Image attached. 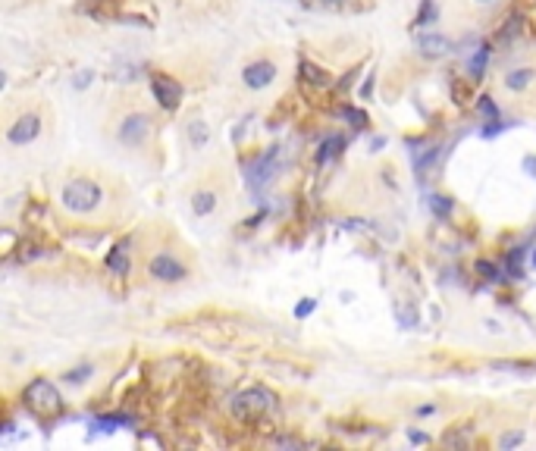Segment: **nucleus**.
<instances>
[{"instance_id":"nucleus-1","label":"nucleus","mask_w":536,"mask_h":451,"mask_svg":"<svg viewBox=\"0 0 536 451\" xmlns=\"http://www.w3.org/2000/svg\"><path fill=\"white\" fill-rule=\"evenodd\" d=\"M23 404L29 407V414L38 420H53V417L63 414V395L51 379H31L23 392Z\"/></svg>"},{"instance_id":"nucleus-9","label":"nucleus","mask_w":536,"mask_h":451,"mask_svg":"<svg viewBox=\"0 0 536 451\" xmlns=\"http://www.w3.org/2000/svg\"><path fill=\"white\" fill-rule=\"evenodd\" d=\"M38 132H41V116H38V113H23V116L10 126L7 138H10V144H19V148H23V144H31V141L38 138Z\"/></svg>"},{"instance_id":"nucleus-21","label":"nucleus","mask_w":536,"mask_h":451,"mask_svg":"<svg viewBox=\"0 0 536 451\" xmlns=\"http://www.w3.org/2000/svg\"><path fill=\"white\" fill-rule=\"evenodd\" d=\"M474 270H476L480 276H483V279H489V282H499V279H502V270H499L496 263H489V260H476Z\"/></svg>"},{"instance_id":"nucleus-17","label":"nucleus","mask_w":536,"mask_h":451,"mask_svg":"<svg viewBox=\"0 0 536 451\" xmlns=\"http://www.w3.org/2000/svg\"><path fill=\"white\" fill-rule=\"evenodd\" d=\"M426 207L433 210V216H436V220H448V216H452V210H455V201L446 198V194H430V198H426Z\"/></svg>"},{"instance_id":"nucleus-30","label":"nucleus","mask_w":536,"mask_h":451,"mask_svg":"<svg viewBox=\"0 0 536 451\" xmlns=\"http://www.w3.org/2000/svg\"><path fill=\"white\" fill-rule=\"evenodd\" d=\"M430 414H436V404H420L417 407V417H430Z\"/></svg>"},{"instance_id":"nucleus-5","label":"nucleus","mask_w":536,"mask_h":451,"mask_svg":"<svg viewBox=\"0 0 536 451\" xmlns=\"http://www.w3.org/2000/svg\"><path fill=\"white\" fill-rule=\"evenodd\" d=\"M148 81H151V94H154V101L164 107V110H176V107L182 104V85H179L173 75L151 73Z\"/></svg>"},{"instance_id":"nucleus-14","label":"nucleus","mask_w":536,"mask_h":451,"mask_svg":"<svg viewBox=\"0 0 536 451\" xmlns=\"http://www.w3.org/2000/svg\"><path fill=\"white\" fill-rule=\"evenodd\" d=\"M298 73L305 75L311 85H317V88H327V85H329V73H327V69H320V66H314L311 60H301V63H298Z\"/></svg>"},{"instance_id":"nucleus-26","label":"nucleus","mask_w":536,"mask_h":451,"mask_svg":"<svg viewBox=\"0 0 536 451\" xmlns=\"http://www.w3.org/2000/svg\"><path fill=\"white\" fill-rule=\"evenodd\" d=\"M314 307H317V301H314V298H301V301L295 304V317H298V320L311 317V313H314Z\"/></svg>"},{"instance_id":"nucleus-22","label":"nucleus","mask_w":536,"mask_h":451,"mask_svg":"<svg viewBox=\"0 0 536 451\" xmlns=\"http://www.w3.org/2000/svg\"><path fill=\"white\" fill-rule=\"evenodd\" d=\"M476 110L483 113L486 119H502V113H499V107H496V101H492L489 94H483V97H476Z\"/></svg>"},{"instance_id":"nucleus-23","label":"nucleus","mask_w":536,"mask_h":451,"mask_svg":"<svg viewBox=\"0 0 536 451\" xmlns=\"http://www.w3.org/2000/svg\"><path fill=\"white\" fill-rule=\"evenodd\" d=\"M521 257H524V248H514V251L505 257V263H508V273H511V279H521V276H524V270H521Z\"/></svg>"},{"instance_id":"nucleus-13","label":"nucleus","mask_w":536,"mask_h":451,"mask_svg":"<svg viewBox=\"0 0 536 451\" xmlns=\"http://www.w3.org/2000/svg\"><path fill=\"white\" fill-rule=\"evenodd\" d=\"M216 207V192H210V188H201V192L192 194V210L198 216H210Z\"/></svg>"},{"instance_id":"nucleus-19","label":"nucleus","mask_w":536,"mask_h":451,"mask_svg":"<svg viewBox=\"0 0 536 451\" xmlns=\"http://www.w3.org/2000/svg\"><path fill=\"white\" fill-rule=\"evenodd\" d=\"M533 75H536L533 69H514V73L505 75V85H508L511 91H524V88L530 85V81H533Z\"/></svg>"},{"instance_id":"nucleus-28","label":"nucleus","mask_w":536,"mask_h":451,"mask_svg":"<svg viewBox=\"0 0 536 451\" xmlns=\"http://www.w3.org/2000/svg\"><path fill=\"white\" fill-rule=\"evenodd\" d=\"M91 79H94V73H91V69H82V73H79V79H75L73 85L82 91V88H88V85H91Z\"/></svg>"},{"instance_id":"nucleus-29","label":"nucleus","mask_w":536,"mask_h":451,"mask_svg":"<svg viewBox=\"0 0 536 451\" xmlns=\"http://www.w3.org/2000/svg\"><path fill=\"white\" fill-rule=\"evenodd\" d=\"M345 116H348V119H355V123H357V129H364L367 126V116H364V113H361V110H351V107H345Z\"/></svg>"},{"instance_id":"nucleus-8","label":"nucleus","mask_w":536,"mask_h":451,"mask_svg":"<svg viewBox=\"0 0 536 451\" xmlns=\"http://www.w3.org/2000/svg\"><path fill=\"white\" fill-rule=\"evenodd\" d=\"M273 79H276V63H270V60H254V63H248L242 69V81L251 91H261L267 85H273Z\"/></svg>"},{"instance_id":"nucleus-7","label":"nucleus","mask_w":536,"mask_h":451,"mask_svg":"<svg viewBox=\"0 0 536 451\" xmlns=\"http://www.w3.org/2000/svg\"><path fill=\"white\" fill-rule=\"evenodd\" d=\"M276 160H279V148H267L257 160L251 163V170H248V188H251V192H261L270 179H273Z\"/></svg>"},{"instance_id":"nucleus-15","label":"nucleus","mask_w":536,"mask_h":451,"mask_svg":"<svg viewBox=\"0 0 536 451\" xmlns=\"http://www.w3.org/2000/svg\"><path fill=\"white\" fill-rule=\"evenodd\" d=\"M342 148H345V135H339V132L329 135V138L320 144V151H317V163H329L333 157H339Z\"/></svg>"},{"instance_id":"nucleus-11","label":"nucleus","mask_w":536,"mask_h":451,"mask_svg":"<svg viewBox=\"0 0 536 451\" xmlns=\"http://www.w3.org/2000/svg\"><path fill=\"white\" fill-rule=\"evenodd\" d=\"M307 10H327V13H348V10H364L355 0H298Z\"/></svg>"},{"instance_id":"nucleus-31","label":"nucleus","mask_w":536,"mask_h":451,"mask_svg":"<svg viewBox=\"0 0 536 451\" xmlns=\"http://www.w3.org/2000/svg\"><path fill=\"white\" fill-rule=\"evenodd\" d=\"M408 439H411V442H414V445H424V442H430V439H426L424 433H417V429H414V433H411Z\"/></svg>"},{"instance_id":"nucleus-33","label":"nucleus","mask_w":536,"mask_h":451,"mask_svg":"<svg viewBox=\"0 0 536 451\" xmlns=\"http://www.w3.org/2000/svg\"><path fill=\"white\" fill-rule=\"evenodd\" d=\"M476 3H489V0H476Z\"/></svg>"},{"instance_id":"nucleus-20","label":"nucleus","mask_w":536,"mask_h":451,"mask_svg":"<svg viewBox=\"0 0 536 451\" xmlns=\"http://www.w3.org/2000/svg\"><path fill=\"white\" fill-rule=\"evenodd\" d=\"M188 138H192L194 148H204V144L210 141V129L204 126V123H198V119H194L192 126H188Z\"/></svg>"},{"instance_id":"nucleus-2","label":"nucleus","mask_w":536,"mask_h":451,"mask_svg":"<svg viewBox=\"0 0 536 451\" xmlns=\"http://www.w3.org/2000/svg\"><path fill=\"white\" fill-rule=\"evenodd\" d=\"M101 201H104V192L91 179H69L60 192V204L69 214H91V210L101 207Z\"/></svg>"},{"instance_id":"nucleus-3","label":"nucleus","mask_w":536,"mask_h":451,"mask_svg":"<svg viewBox=\"0 0 536 451\" xmlns=\"http://www.w3.org/2000/svg\"><path fill=\"white\" fill-rule=\"evenodd\" d=\"M273 404H276L273 392H267L264 385H254V389H245V392H238L235 398H232V414H235L238 420L254 423V420H261L264 414H270Z\"/></svg>"},{"instance_id":"nucleus-16","label":"nucleus","mask_w":536,"mask_h":451,"mask_svg":"<svg viewBox=\"0 0 536 451\" xmlns=\"http://www.w3.org/2000/svg\"><path fill=\"white\" fill-rule=\"evenodd\" d=\"M107 266H110L113 273H119V276L129 273V244L126 242H119L116 248H113V254L107 257Z\"/></svg>"},{"instance_id":"nucleus-24","label":"nucleus","mask_w":536,"mask_h":451,"mask_svg":"<svg viewBox=\"0 0 536 451\" xmlns=\"http://www.w3.org/2000/svg\"><path fill=\"white\" fill-rule=\"evenodd\" d=\"M91 373H94V367H91V363H85V367H79V370H69V373H66V383H73V385H82L85 379L91 376Z\"/></svg>"},{"instance_id":"nucleus-4","label":"nucleus","mask_w":536,"mask_h":451,"mask_svg":"<svg viewBox=\"0 0 536 451\" xmlns=\"http://www.w3.org/2000/svg\"><path fill=\"white\" fill-rule=\"evenodd\" d=\"M151 126H154V119L148 113H129L123 123H119V144H126V148H142L144 141L151 135Z\"/></svg>"},{"instance_id":"nucleus-10","label":"nucleus","mask_w":536,"mask_h":451,"mask_svg":"<svg viewBox=\"0 0 536 451\" xmlns=\"http://www.w3.org/2000/svg\"><path fill=\"white\" fill-rule=\"evenodd\" d=\"M417 51L424 53V57H430V60H439V57H446V53H452L455 44L448 41L446 35L426 31V35H417Z\"/></svg>"},{"instance_id":"nucleus-6","label":"nucleus","mask_w":536,"mask_h":451,"mask_svg":"<svg viewBox=\"0 0 536 451\" xmlns=\"http://www.w3.org/2000/svg\"><path fill=\"white\" fill-rule=\"evenodd\" d=\"M148 273L154 276L157 282H182L188 276V270H186L182 260H176L173 254H166V251H160V254H154V257L148 260Z\"/></svg>"},{"instance_id":"nucleus-27","label":"nucleus","mask_w":536,"mask_h":451,"mask_svg":"<svg viewBox=\"0 0 536 451\" xmlns=\"http://www.w3.org/2000/svg\"><path fill=\"white\" fill-rule=\"evenodd\" d=\"M524 442V433H508V436H502V448H514V445H521Z\"/></svg>"},{"instance_id":"nucleus-25","label":"nucleus","mask_w":536,"mask_h":451,"mask_svg":"<svg viewBox=\"0 0 536 451\" xmlns=\"http://www.w3.org/2000/svg\"><path fill=\"white\" fill-rule=\"evenodd\" d=\"M132 417L126 414H110V417H97V426H129Z\"/></svg>"},{"instance_id":"nucleus-12","label":"nucleus","mask_w":536,"mask_h":451,"mask_svg":"<svg viewBox=\"0 0 536 451\" xmlns=\"http://www.w3.org/2000/svg\"><path fill=\"white\" fill-rule=\"evenodd\" d=\"M486 66H489V44H480V47H476V53L470 57V63H468L470 79L480 81L486 75Z\"/></svg>"},{"instance_id":"nucleus-18","label":"nucleus","mask_w":536,"mask_h":451,"mask_svg":"<svg viewBox=\"0 0 536 451\" xmlns=\"http://www.w3.org/2000/svg\"><path fill=\"white\" fill-rule=\"evenodd\" d=\"M436 16H439L436 0H424V3H420V13H417V19H414V29H426V25H433L436 23Z\"/></svg>"},{"instance_id":"nucleus-32","label":"nucleus","mask_w":536,"mask_h":451,"mask_svg":"<svg viewBox=\"0 0 536 451\" xmlns=\"http://www.w3.org/2000/svg\"><path fill=\"white\" fill-rule=\"evenodd\" d=\"M533 266H536V248H533Z\"/></svg>"}]
</instances>
